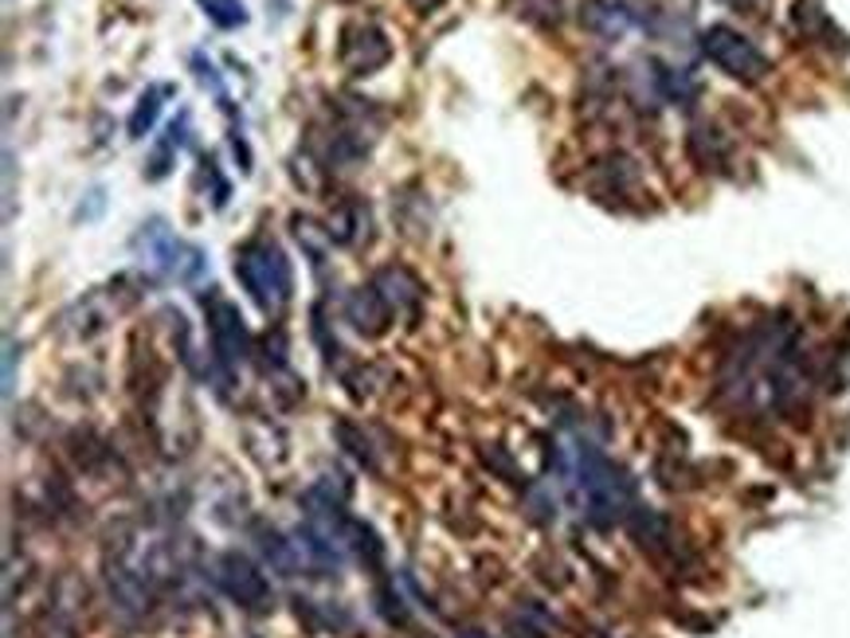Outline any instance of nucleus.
Masks as SVG:
<instances>
[{
  "label": "nucleus",
  "mask_w": 850,
  "mask_h": 638,
  "mask_svg": "<svg viewBox=\"0 0 850 638\" xmlns=\"http://www.w3.org/2000/svg\"><path fill=\"white\" fill-rule=\"evenodd\" d=\"M236 275L263 314H283L295 290L290 263L275 239H251L236 251Z\"/></svg>",
  "instance_id": "obj_1"
},
{
  "label": "nucleus",
  "mask_w": 850,
  "mask_h": 638,
  "mask_svg": "<svg viewBox=\"0 0 850 638\" xmlns=\"http://www.w3.org/2000/svg\"><path fill=\"white\" fill-rule=\"evenodd\" d=\"M702 51H706V59L717 71H726L737 83H761L773 71L765 51L756 48L749 36L729 28V24H714V28L702 32Z\"/></svg>",
  "instance_id": "obj_2"
},
{
  "label": "nucleus",
  "mask_w": 850,
  "mask_h": 638,
  "mask_svg": "<svg viewBox=\"0 0 850 638\" xmlns=\"http://www.w3.org/2000/svg\"><path fill=\"white\" fill-rule=\"evenodd\" d=\"M134 248L142 251V263L157 270V275H172V278H196L204 267V258L196 248H184L181 239L165 228L161 219H149L142 231H137Z\"/></svg>",
  "instance_id": "obj_3"
},
{
  "label": "nucleus",
  "mask_w": 850,
  "mask_h": 638,
  "mask_svg": "<svg viewBox=\"0 0 850 638\" xmlns=\"http://www.w3.org/2000/svg\"><path fill=\"white\" fill-rule=\"evenodd\" d=\"M337 59L349 75H376L392 59V44L376 24H345L342 44H337Z\"/></svg>",
  "instance_id": "obj_4"
},
{
  "label": "nucleus",
  "mask_w": 850,
  "mask_h": 638,
  "mask_svg": "<svg viewBox=\"0 0 850 638\" xmlns=\"http://www.w3.org/2000/svg\"><path fill=\"white\" fill-rule=\"evenodd\" d=\"M208 305V334H212V349L220 357V364L236 369L239 361H248L251 353V337H248V325H243V314H239V305L228 302V298H204Z\"/></svg>",
  "instance_id": "obj_5"
},
{
  "label": "nucleus",
  "mask_w": 850,
  "mask_h": 638,
  "mask_svg": "<svg viewBox=\"0 0 850 638\" xmlns=\"http://www.w3.org/2000/svg\"><path fill=\"white\" fill-rule=\"evenodd\" d=\"M216 580L220 588L228 591L239 607L248 611H263L271 603V583L267 576L259 571V564L243 553H224L220 564H216Z\"/></svg>",
  "instance_id": "obj_6"
},
{
  "label": "nucleus",
  "mask_w": 850,
  "mask_h": 638,
  "mask_svg": "<svg viewBox=\"0 0 850 638\" xmlns=\"http://www.w3.org/2000/svg\"><path fill=\"white\" fill-rule=\"evenodd\" d=\"M345 317L354 322L357 334L381 337L384 329H388V322H392V310H388V302L381 298V290L369 282V286H357L354 294L345 298Z\"/></svg>",
  "instance_id": "obj_7"
},
{
  "label": "nucleus",
  "mask_w": 850,
  "mask_h": 638,
  "mask_svg": "<svg viewBox=\"0 0 850 638\" xmlns=\"http://www.w3.org/2000/svg\"><path fill=\"white\" fill-rule=\"evenodd\" d=\"M580 24L600 39H623L635 24L627 0H584L580 4Z\"/></svg>",
  "instance_id": "obj_8"
},
{
  "label": "nucleus",
  "mask_w": 850,
  "mask_h": 638,
  "mask_svg": "<svg viewBox=\"0 0 850 638\" xmlns=\"http://www.w3.org/2000/svg\"><path fill=\"white\" fill-rule=\"evenodd\" d=\"M373 286L381 290V298L388 302L392 314H404L411 317L416 310H420V282H416V275L404 267H384L376 270Z\"/></svg>",
  "instance_id": "obj_9"
},
{
  "label": "nucleus",
  "mask_w": 850,
  "mask_h": 638,
  "mask_svg": "<svg viewBox=\"0 0 850 638\" xmlns=\"http://www.w3.org/2000/svg\"><path fill=\"white\" fill-rule=\"evenodd\" d=\"M259 553H263V561H267L271 568L283 571V576H298L302 564H310L307 553H302V544H298V537L290 541V537L275 533V529H263V533H259Z\"/></svg>",
  "instance_id": "obj_10"
},
{
  "label": "nucleus",
  "mask_w": 850,
  "mask_h": 638,
  "mask_svg": "<svg viewBox=\"0 0 850 638\" xmlns=\"http://www.w3.org/2000/svg\"><path fill=\"white\" fill-rule=\"evenodd\" d=\"M325 228H330L334 243H345V248H361V243H369V208H364V204H357V201L337 204Z\"/></svg>",
  "instance_id": "obj_11"
},
{
  "label": "nucleus",
  "mask_w": 850,
  "mask_h": 638,
  "mask_svg": "<svg viewBox=\"0 0 850 638\" xmlns=\"http://www.w3.org/2000/svg\"><path fill=\"white\" fill-rule=\"evenodd\" d=\"M290 224H295L298 243H302V248L310 251V258H314V263H322V258H325V248L334 243V236H330V228H322V224H314V219H310V216H295V219H290Z\"/></svg>",
  "instance_id": "obj_12"
},
{
  "label": "nucleus",
  "mask_w": 850,
  "mask_h": 638,
  "mask_svg": "<svg viewBox=\"0 0 850 638\" xmlns=\"http://www.w3.org/2000/svg\"><path fill=\"white\" fill-rule=\"evenodd\" d=\"M631 533H635L639 544L662 549V541H667V521H662L655 509H635V514H631Z\"/></svg>",
  "instance_id": "obj_13"
},
{
  "label": "nucleus",
  "mask_w": 850,
  "mask_h": 638,
  "mask_svg": "<svg viewBox=\"0 0 850 638\" xmlns=\"http://www.w3.org/2000/svg\"><path fill=\"white\" fill-rule=\"evenodd\" d=\"M201 4L216 28H239V24H248L243 0H201Z\"/></svg>",
  "instance_id": "obj_14"
},
{
  "label": "nucleus",
  "mask_w": 850,
  "mask_h": 638,
  "mask_svg": "<svg viewBox=\"0 0 850 638\" xmlns=\"http://www.w3.org/2000/svg\"><path fill=\"white\" fill-rule=\"evenodd\" d=\"M157 110H161V91H145L142 103H137V110H134V118H130V134L145 137V130L154 125Z\"/></svg>",
  "instance_id": "obj_15"
},
{
  "label": "nucleus",
  "mask_w": 850,
  "mask_h": 638,
  "mask_svg": "<svg viewBox=\"0 0 850 638\" xmlns=\"http://www.w3.org/2000/svg\"><path fill=\"white\" fill-rule=\"evenodd\" d=\"M517 16L534 24H556L561 20V0H517Z\"/></svg>",
  "instance_id": "obj_16"
},
{
  "label": "nucleus",
  "mask_w": 850,
  "mask_h": 638,
  "mask_svg": "<svg viewBox=\"0 0 850 638\" xmlns=\"http://www.w3.org/2000/svg\"><path fill=\"white\" fill-rule=\"evenodd\" d=\"M337 438H345L349 443V455H357L364 462V467H376V458H373V447H369V438H357V431L349 428V423H337Z\"/></svg>",
  "instance_id": "obj_17"
},
{
  "label": "nucleus",
  "mask_w": 850,
  "mask_h": 638,
  "mask_svg": "<svg viewBox=\"0 0 850 638\" xmlns=\"http://www.w3.org/2000/svg\"><path fill=\"white\" fill-rule=\"evenodd\" d=\"M408 4H411L416 12H435V9L443 4V0H408Z\"/></svg>",
  "instance_id": "obj_18"
},
{
  "label": "nucleus",
  "mask_w": 850,
  "mask_h": 638,
  "mask_svg": "<svg viewBox=\"0 0 850 638\" xmlns=\"http://www.w3.org/2000/svg\"><path fill=\"white\" fill-rule=\"evenodd\" d=\"M459 638H490L487 635V630H478V627H470V630H463V635Z\"/></svg>",
  "instance_id": "obj_19"
}]
</instances>
